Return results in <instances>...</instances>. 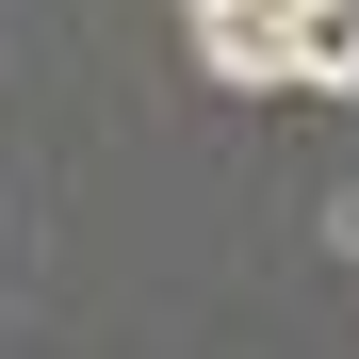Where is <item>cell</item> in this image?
<instances>
[{"label":"cell","instance_id":"1","mask_svg":"<svg viewBox=\"0 0 359 359\" xmlns=\"http://www.w3.org/2000/svg\"><path fill=\"white\" fill-rule=\"evenodd\" d=\"M278 49L311 98H359V0H278Z\"/></svg>","mask_w":359,"mask_h":359},{"label":"cell","instance_id":"2","mask_svg":"<svg viewBox=\"0 0 359 359\" xmlns=\"http://www.w3.org/2000/svg\"><path fill=\"white\" fill-rule=\"evenodd\" d=\"M196 66H212V82H245V98H278V82H294V49H278V17H196Z\"/></svg>","mask_w":359,"mask_h":359},{"label":"cell","instance_id":"3","mask_svg":"<svg viewBox=\"0 0 359 359\" xmlns=\"http://www.w3.org/2000/svg\"><path fill=\"white\" fill-rule=\"evenodd\" d=\"M180 17H278V0H180Z\"/></svg>","mask_w":359,"mask_h":359}]
</instances>
